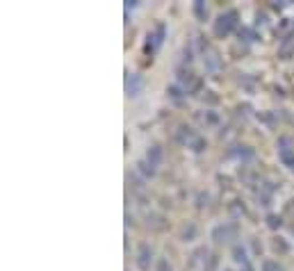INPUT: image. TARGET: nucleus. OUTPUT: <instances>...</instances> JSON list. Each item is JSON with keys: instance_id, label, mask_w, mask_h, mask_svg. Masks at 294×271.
<instances>
[{"instance_id": "39448f33", "label": "nucleus", "mask_w": 294, "mask_h": 271, "mask_svg": "<svg viewBox=\"0 0 294 271\" xmlns=\"http://www.w3.org/2000/svg\"><path fill=\"white\" fill-rule=\"evenodd\" d=\"M265 271H283L276 262H265Z\"/></svg>"}, {"instance_id": "423d86ee", "label": "nucleus", "mask_w": 294, "mask_h": 271, "mask_svg": "<svg viewBox=\"0 0 294 271\" xmlns=\"http://www.w3.org/2000/svg\"><path fill=\"white\" fill-rule=\"evenodd\" d=\"M194 12L198 14V16H203V14H205V12H203V5H201V2H196V7H194Z\"/></svg>"}, {"instance_id": "f03ea898", "label": "nucleus", "mask_w": 294, "mask_h": 271, "mask_svg": "<svg viewBox=\"0 0 294 271\" xmlns=\"http://www.w3.org/2000/svg\"><path fill=\"white\" fill-rule=\"evenodd\" d=\"M148 244H142L139 246V267L142 269H148Z\"/></svg>"}, {"instance_id": "f257e3e1", "label": "nucleus", "mask_w": 294, "mask_h": 271, "mask_svg": "<svg viewBox=\"0 0 294 271\" xmlns=\"http://www.w3.org/2000/svg\"><path fill=\"white\" fill-rule=\"evenodd\" d=\"M235 19H237L235 12H228V14H223V16H219V21H217V25H215V32L228 34L233 30V25H235Z\"/></svg>"}, {"instance_id": "7ed1b4c3", "label": "nucleus", "mask_w": 294, "mask_h": 271, "mask_svg": "<svg viewBox=\"0 0 294 271\" xmlns=\"http://www.w3.org/2000/svg\"><path fill=\"white\" fill-rule=\"evenodd\" d=\"M139 87H142V82H139V78H137V75H132V82H130V80H128V93H130V96H135V93L139 91Z\"/></svg>"}, {"instance_id": "20e7f679", "label": "nucleus", "mask_w": 294, "mask_h": 271, "mask_svg": "<svg viewBox=\"0 0 294 271\" xmlns=\"http://www.w3.org/2000/svg\"><path fill=\"white\" fill-rule=\"evenodd\" d=\"M148 162H150V166H155L157 162H160V148H157V146H153L148 151Z\"/></svg>"}, {"instance_id": "0eeeda50", "label": "nucleus", "mask_w": 294, "mask_h": 271, "mask_svg": "<svg viewBox=\"0 0 294 271\" xmlns=\"http://www.w3.org/2000/svg\"><path fill=\"white\" fill-rule=\"evenodd\" d=\"M167 267H169V265H167V260H160V267H157V271H167Z\"/></svg>"}]
</instances>
